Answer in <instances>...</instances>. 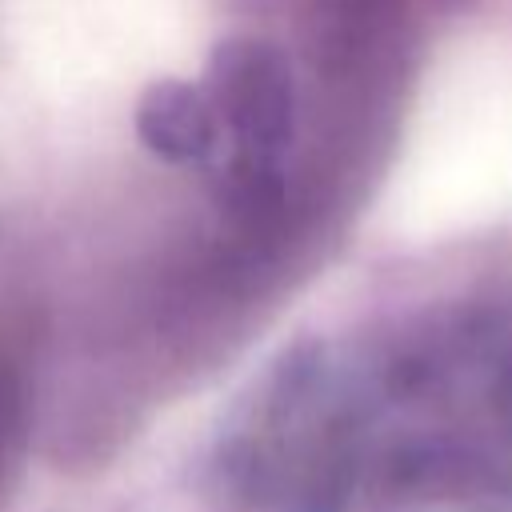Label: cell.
<instances>
[{
    "label": "cell",
    "mask_w": 512,
    "mask_h": 512,
    "mask_svg": "<svg viewBox=\"0 0 512 512\" xmlns=\"http://www.w3.org/2000/svg\"><path fill=\"white\" fill-rule=\"evenodd\" d=\"M220 104L240 128L244 148L268 152L284 124V80L272 52L256 44H232L220 52Z\"/></svg>",
    "instance_id": "6da1fadb"
},
{
    "label": "cell",
    "mask_w": 512,
    "mask_h": 512,
    "mask_svg": "<svg viewBox=\"0 0 512 512\" xmlns=\"http://www.w3.org/2000/svg\"><path fill=\"white\" fill-rule=\"evenodd\" d=\"M140 136L168 160H200L216 144V120L196 88L160 84L140 104Z\"/></svg>",
    "instance_id": "7a4b0ae2"
}]
</instances>
